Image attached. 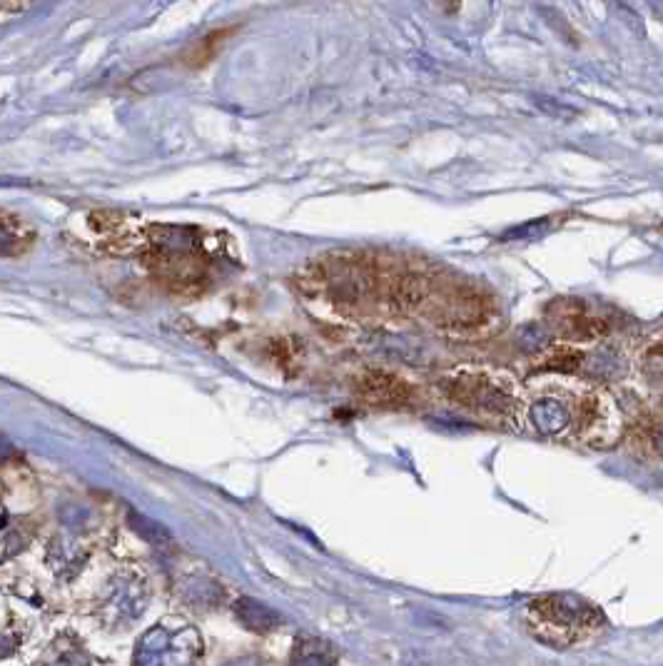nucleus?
I'll return each mask as SVG.
<instances>
[{
	"instance_id": "nucleus-5",
	"label": "nucleus",
	"mask_w": 663,
	"mask_h": 666,
	"mask_svg": "<svg viewBox=\"0 0 663 666\" xmlns=\"http://www.w3.org/2000/svg\"><path fill=\"white\" fill-rule=\"evenodd\" d=\"M559 377L566 402V420H569L566 442L584 444L591 449L614 447L624 432V415H621L619 402L604 387L569 375Z\"/></svg>"
},
{
	"instance_id": "nucleus-13",
	"label": "nucleus",
	"mask_w": 663,
	"mask_h": 666,
	"mask_svg": "<svg viewBox=\"0 0 663 666\" xmlns=\"http://www.w3.org/2000/svg\"><path fill=\"white\" fill-rule=\"evenodd\" d=\"M235 614L250 632L257 634H267L272 632V629L282 627L280 614L272 607H267V604L255 602V599H240V602L235 604Z\"/></svg>"
},
{
	"instance_id": "nucleus-1",
	"label": "nucleus",
	"mask_w": 663,
	"mask_h": 666,
	"mask_svg": "<svg viewBox=\"0 0 663 666\" xmlns=\"http://www.w3.org/2000/svg\"><path fill=\"white\" fill-rule=\"evenodd\" d=\"M422 262L399 260L374 250H347L317 257L302 267L295 285L305 300L344 320H394L422 312L434 285Z\"/></svg>"
},
{
	"instance_id": "nucleus-11",
	"label": "nucleus",
	"mask_w": 663,
	"mask_h": 666,
	"mask_svg": "<svg viewBox=\"0 0 663 666\" xmlns=\"http://www.w3.org/2000/svg\"><path fill=\"white\" fill-rule=\"evenodd\" d=\"M148 607V589L143 579H118L113 584L108 602L103 607V619L110 627H130L138 617H143Z\"/></svg>"
},
{
	"instance_id": "nucleus-15",
	"label": "nucleus",
	"mask_w": 663,
	"mask_h": 666,
	"mask_svg": "<svg viewBox=\"0 0 663 666\" xmlns=\"http://www.w3.org/2000/svg\"><path fill=\"white\" fill-rule=\"evenodd\" d=\"M636 375L644 382V390L651 395H663V345L644 350L636 362Z\"/></svg>"
},
{
	"instance_id": "nucleus-10",
	"label": "nucleus",
	"mask_w": 663,
	"mask_h": 666,
	"mask_svg": "<svg viewBox=\"0 0 663 666\" xmlns=\"http://www.w3.org/2000/svg\"><path fill=\"white\" fill-rule=\"evenodd\" d=\"M88 230L95 237L98 247L108 252L143 250L148 240V227L143 222L115 210H95L88 215Z\"/></svg>"
},
{
	"instance_id": "nucleus-16",
	"label": "nucleus",
	"mask_w": 663,
	"mask_h": 666,
	"mask_svg": "<svg viewBox=\"0 0 663 666\" xmlns=\"http://www.w3.org/2000/svg\"><path fill=\"white\" fill-rule=\"evenodd\" d=\"M292 666H334V662L322 652H305L295 659Z\"/></svg>"
},
{
	"instance_id": "nucleus-3",
	"label": "nucleus",
	"mask_w": 663,
	"mask_h": 666,
	"mask_svg": "<svg viewBox=\"0 0 663 666\" xmlns=\"http://www.w3.org/2000/svg\"><path fill=\"white\" fill-rule=\"evenodd\" d=\"M187 230L167 225H148V240L138 252L148 275L163 290L177 297H200L210 285L212 252L200 230L185 237Z\"/></svg>"
},
{
	"instance_id": "nucleus-14",
	"label": "nucleus",
	"mask_w": 663,
	"mask_h": 666,
	"mask_svg": "<svg viewBox=\"0 0 663 666\" xmlns=\"http://www.w3.org/2000/svg\"><path fill=\"white\" fill-rule=\"evenodd\" d=\"M232 33H235V28L212 30V33H207L205 38H200L197 43H192L190 48H187V53L182 55V63H185L187 68H202V65H207L210 60H215V55L220 53L222 45H225V40L230 38Z\"/></svg>"
},
{
	"instance_id": "nucleus-9",
	"label": "nucleus",
	"mask_w": 663,
	"mask_h": 666,
	"mask_svg": "<svg viewBox=\"0 0 663 666\" xmlns=\"http://www.w3.org/2000/svg\"><path fill=\"white\" fill-rule=\"evenodd\" d=\"M354 395L374 410H407L414 405V387L387 370H364L354 380Z\"/></svg>"
},
{
	"instance_id": "nucleus-6",
	"label": "nucleus",
	"mask_w": 663,
	"mask_h": 666,
	"mask_svg": "<svg viewBox=\"0 0 663 666\" xmlns=\"http://www.w3.org/2000/svg\"><path fill=\"white\" fill-rule=\"evenodd\" d=\"M524 622L531 637L554 649H569L594 639L606 619L599 609L574 594H544L526 604Z\"/></svg>"
},
{
	"instance_id": "nucleus-7",
	"label": "nucleus",
	"mask_w": 663,
	"mask_h": 666,
	"mask_svg": "<svg viewBox=\"0 0 663 666\" xmlns=\"http://www.w3.org/2000/svg\"><path fill=\"white\" fill-rule=\"evenodd\" d=\"M544 322L561 345L579 347L604 340L609 322L579 297H556L546 305Z\"/></svg>"
},
{
	"instance_id": "nucleus-12",
	"label": "nucleus",
	"mask_w": 663,
	"mask_h": 666,
	"mask_svg": "<svg viewBox=\"0 0 663 666\" xmlns=\"http://www.w3.org/2000/svg\"><path fill=\"white\" fill-rule=\"evenodd\" d=\"M35 245V227L28 220L13 215L10 210H3V255L20 257L33 250Z\"/></svg>"
},
{
	"instance_id": "nucleus-8",
	"label": "nucleus",
	"mask_w": 663,
	"mask_h": 666,
	"mask_svg": "<svg viewBox=\"0 0 663 666\" xmlns=\"http://www.w3.org/2000/svg\"><path fill=\"white\" fill-rule=\"evenodd\" d=\"M202 657V637L195 627H153L135 652L138 666H197Z\"/></svg>"
},
{
	"instance_id": "nucleus-18",
	"label": "nucleus",
	"mask_w": 663,
	"mask_h": 666,
	"mask_svg": "<svg viewBox=\"0 0 663 666\" xmlns=\"http://www.w3.org/2000/svg\"><path fill=\"white\" fill-rule=\"evenodd\" d=\"M225 666H265V664H262V659H257V657H245V659H235V662H230Z\"/></svg>"
},
{
	"instance_id": "nucleus-4",
	"label": "nucleus",
	"mask_w": 663,
	"mask_h": 666,
	"mask_svg": "<svg viewBox=\"0 0 663 666\" xmlns=\"http://www.w3.org/2000/svg\"><path fill=\"white\" fill-rule=\"evenodd\" d=\"M422 315L452 337H484L501 322L499 302L492 292L477 282L439 277H434Z\"/></svg>"
},
{
	"instance_id": "nucleus-17",
	"label": "nucleus",
	"mask_w": 663,
	"mask_h": 666,
	"mask_svg": "<svg viewBox=\"0 0 663 666\" xmlns=\"http://www.w3.org/2000/svg\"><path fill=\"white\" fill-rule=\"evenodd\" d=\"M58 666H88V662H85V659L80 657L78 652H68V654H63V657H60Z\"/></svg>"
},
{
	"instance_id": "nucleus-2",
	"label": "nucleus",
	"mask_w": 663,
	"mask_h": 666,
	"mask_svg": "<svg viewBox=\"0 0 663 666\" xmlns=\"http://www.w3.org/2000/svg\"><path fill=\"white\" fill-rule=\"evenodd\" d=\"M442 392L449 405L467 412L484 425L521 430L526 387L514 372L492 365H462L447 372Z\"/></svg>"
}]
</instances>
